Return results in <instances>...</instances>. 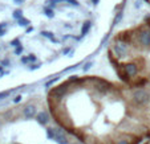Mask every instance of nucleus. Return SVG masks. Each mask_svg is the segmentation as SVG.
I'll return each mask as SVG.
<instances>
[{
  "label": "nucleus",
  "mask_w": 150,
  "mask_h": 144,
  "mask_svg": "<svg viewBox=\"0 0 150 144\" xmlns=\"http://www.w3.org/2000/svg\"><path fill=\"white\" fill-rule=\"evenodd\" d=\"M134 48H136L137 50L150 52V27L145 25V24L137 27Z\"/></svg>",
  "instance_id": "f257e3e1"
},
{
  "label": "nucleus",
  "mask_w": 150,
  "mask_h": 144,
  "mask_svg": "<svg viewBox=\"0 0 150 144\" xmlns=\"http://www.w3.org/2000/svg\"><path fill=\"white\" fill-rule=\"evenodd\" d=\"M129 102L130 106L144 108L150 102V94L145 89H132L129 93Z\"/></svg>",
  "instance_id": "f03ea898"
},
{
  "label": "nucleus",
  "mask_w": 150,
  "mask_h": 144,
  "mask_svg": "<svg viewBox=\"0 0 150 144\" xmlns=\"http://www.w3.org/2000/svg\"><path fill=\"white\" fill-rule=\"evenodd\" d=\"M109 49L113 52L114 57H116L118 61H121V59L126 58V57H130L132 49H136V48H133V46L129 45L127 43H124V41H121V40H118L116 37L114 41L112 43V46Z\"/></svg>",
  "instance_id": "7ed1b4c3"
},
{
  "label": "nucleus",
  "mask_w": 150,
  "mask_h": 144,
  "mask_svg": "<svg viewBox=\"0 0 150 144\" xmlns=\"http://www.w3.org/2000/svg\"><path fill=\"white\" fill-rule=\"evenodd\" d=\"M47 136L49 140H53L57 144H69L68 132L62 127H49L47 128Z\"/></svg>",
  "instance_id": "20e7f679"
},
{
  "label": "nucleus",
  "mask_w": 150,
  "mask_h": 144,
  "mask_svg": "<svg viewBox=\"0 0 150 144\" xmlns=\"http://www.w3.org/2000/svg\"><path fill=\"white\" fill-rule=\"evenodd\" d=\"M122 70H124V73L126 74L127 78H130V79H134L139 74L138 65H137L136 62H133V61H132V62L122 64Z\"/></svg>",
  "instance_id": "39448f33"
},
{
  "label": "nucleus",
  "mask_w": 150,
  "mask_h": 144,
  "mask_svg": "<svg viewBox=\"0 0 150 144\" xmlns=\"http://www.w3.org/2000/svg\"><path fill=\"white\" fill-rule=\"evenodd\" d=\"M23 115L25 119H33L37 115V107L35 105H27L23 108Z\"/></svg>",
  "instance_id": "423d86ee"
},
{
  "label": "nucleus",
  "mask_w": 150,
  "mask_h": 144,
  "mask_svg": "<svg viewBox=\"0 0 150 144\" xmlns=\"http://www.w3.org/2000/svg\"><path fill=\"white\" fill-rule=\"evenodd\" d=\"M36 119H37V122H39L41 126H47L49 122H51V116H49L48 111H45V110L39 111L37 115H36Z\"/></svg>",
  "instance_id": "0eeeda50"
},
{
  "label": "nucleus",
  "mask_w": 150,
  "mask_h": 144,
  "mask_svg": "<svg viewBox=\"0 0 150 144\" xmlns=\"http://www.w3.org/2000/svg\"><path fill=\"white\" fill-rule=\"evenodd\" d=\"M91 28H92V21H89V20L84 21V24H82V27H81V36L88 34L89 31H91Z\"/></svg>",
  "instance_id": "6e6552de"
},
{
  "label": "nucleus",
  "mask_w": 150,
  "mask_h": 144,
  "mask_svg": "<svg viewBox=\"0 0 150 144\" xmlns=\"http://www.w3.org/2000/svg\"><path fill=\"white\" fill-rule=\"evenodd\" d=\"M40 34H41L42 37H45V38L51 40L52 43H59V40H56V38H54V34L52 33V32H48V31H42V32H41V33H40Z\"/></svg>",
  "instance_id": "1a4fd4ad"
},
{
  "label": "nucleus",
  "mask_w": 150,
  "mask_h": 144,
  "mask_svg": "<svg viewBox=\"0 0 150 144\" xmlns=\"http://www.w3.org/2000/svg\"><path fill=\"white\" fill-rule=\"evenodd\" d=\"M122 17H124V12H117V15H116V17H114V20H113V27L114 25H118L120 23H121V20H122Z\"/></svg>",
  "instance_id": "9d476101"
},
{
  "label": "nucleus",
  "mask_w": 150,
  "mask_h": 144,
  "mask_svg": "<svg viewBox=\"0 0 150 144\" xmlns=\"http://www.w3.org/2000/svg\"><path fill=\"white\" fill-rule=\"evenodd\" d=\"M44 13H45L47 17H49V19L54 17V11L51 8V7H45V8H44Z\"/></svg>",
  "instance_id": "9b49d317"
},
{
  "label": "nucleus",
  "mask_w": 150,
  "mask_h": 144,
  "mask_svg": "<svg viewBox=\"0 0 150 144\" xmlns=\"http://www.w3.org/2000/svg\"><path fill=\"white\" fill-rule=\"evenodd\" d=\"M17 23H19V25L20 27H27V28H28L29 27V20L28 19H25V17H23V19H20V20H17Z\"/></svg>",
  "instance_id": "f8f14e48"
},
{
  "label": "nucleus",
  "mask_w": 150,
  "mask_h": 144,
  "mask_svg": "<svg viewBox=\"0 0 150 144\" xmlns=\"http://www.w3.org/2000/svg\"><path fill=\"white\" fill-rule=\"evenodd\" d=\"M13 19H16V20H20V19H23V11L21 9H16V11H13Z\"/></svg>",
  "instance_id": "ddd939ff"
},
{
  "label": "nucleus",
  "mask_w": 150,
  "mask_h": 144,
  "mask_svg": "<svg viewBox=\"0 0 150 144\" xmlns=\"http://www.w3.org/2000/svg\"><path fill=\"white\" fill-rule=\"evenodd\" d=\"M59 79H60V77H56V78H52V79H49V81L45 83V87H47V89H49L52 85H54V83H56V82L59 81Z\"/></svg>",
  "instance_id": "4468645a"
},
{
  "label": "nucleus",
  "mask_w": 150,
  "mask_h": 144,
  "mask_svg": "<svg viewBox=\"0 0 150 144\" xmlns=\"http://www.w3.org/2000/svg\"><path fill=\"white\" fill-rule=\"evenodd\" d=\"M64 1H67V0H49L48 3L51 4V7H53V8H54V7H56L57 4H60V3H64Z\"/></svg>",
  "instance_id": "2eb2a0df"
},
{
  "label": "nucleus",
  "mask_w": 150,
  "mask_h": 144,
  "mask_svg": "<svg viewBox=\"0 0 150 144\" xmlns=\"http://www.w3.org/2000/svg\"><path fill=\"white\" fill-rule=\"evenodd\" d=\"M92 66H93V62H92V61H91V62H86L84 66H82V71H88Z\"/></svg>",
  "instance_id": "dca6fc26"
},
{
  "label": "nucleus",
  "mask_w": 150,
  "mask_h": 144,
  "mask_svg": "<svg viewBox=\"0 0 150 144\" xmlns=\"http://www.w3.org/2000/svg\"><path fill=\"white\" fill-rule=\"evenodd\" d=\"M9 44H11V46H15V48H17V46H20V45H21V44H20V40H19V38H15V40H12V41H11V43H9Z\"/></svg>",
  "instance_id": "f3484780"
},
{
  "label": "nucleus",
  "mask_w": 150,
  "mask_h": 144,
  "mask_svg": "<svg viewBox=\"0 0 150 144\" xmlns=\"http://www.w3.org/2000/svg\"><path fill=\"white\" fill-rule=\"evenodd\" d=\"M36 59H37V57L35 56V54H29V56H27V61H28V62H36Z\"/></svg>",
  "instance_id": "a211bd4d"
},
{
  "label": "nucleus",
  "mask_w": 150,
  "mask_h": 144,
  "mask_svg": "<svg viewBox=\"0 0 150 144\" xmlns=\"http://www.w3.org/2000/svg\"><path fill=\"white\" fill-rule=\"evenodd\" d=\"M23 50H24V48H23L21 45L17 46V48H15V54H16V56H19V54L23 53Z\"/></svg>",
  "instance_id": "6ab92c4d"
},
{
  "label": "nucleus",
  "mask_w": 150,
  "mask_h": 144,
  "mask_svg": "<svg viewBox=\"0 0 150 144\" xmlns=\"http://www.w3.org/2000/svg\"><path fill=\"white\" fill-rule=\"evenodd\" d=\"M11 94V91H1L0 93V99H4V98H7V96Z\"/></svg>",
  "instance_id": "aec40b11"
},
{
  "label": "nucleus",
  "mask_w": 150,
  "mask_h": 144,
  "mask_svg": "<svg viewBox=\"0 0 150 144\" xmlns=\"http://www.w3.org/2000/svg\"><path fill=\"white\" fill-rule=\"evenodd\" d=\"M67 1H68L71 6H74V7H79L80 6V3L77 1V0H67Z\"/></svg>",
  "instance_id": "412c9836"
},
{
  "label": "nucleus",
  "mask_w": 150,
  "mask_h": 144,
  "mask_svg": "<svg viewBox=\"0 0 150 144\" xmlns=\"http://www.w3.org/2000/svg\"><path fill=\"white\" fill-rule=\"evenodd\" d=\"M79 65H80V64H76V65H72V66H69V68L64 69V73H67V71H69V70H73V69H76Z\"/></svg>",
  "instance_id": "4be33fe9"
},
{
  "label": "nucleus",
  "mask_w": 150,
  "mask_h": 144,
  "mask_svg": "<svg viewBox=\"0 0 150 144\" xmlns=\"http://www.w3.org/2000/svg\"><path fill=\"white\" fill-rule=\"evenodd\" d=\"M39 68H40V65H37V64H33V65L31 64V66H29V70H36V69H39Z\"/></svg>",
  "instance_id": "5701e85b"
},
{
  "label": "nucleus",
  "mask_w": 150,
  "mask_h": 144,
  "mask_svg": "<svg viewBox=\"0 0 150 144\" xmlns=\"http://www.w3.org/2000/svg\"><path fill=\"white\" fill-rule=\"evenodd\" d=\"M19 102H21V95H16L13 98V103H19Z\"/></svg>",
  "instance_id": "b1692460"
},
{
  "label": "nucleus",
  "mask_w": 150,
  "mask_h": 144,
  "mask_svg": "<svg viewBox=\"0 0 150 144\" xmlns=\"http://www.w3.org/2000/svg\"><path fill=\"white\" fill-rule=\"evenodd\" d=\"M141 6H142V1H141V0H136V4H134V7H136V8H139Z\"/></svg>",
  "instance_id": "393cba45"
},
{
  "label": "nucleus",
  "mask_w": 150,
  "mask_h": 144,
  "mask_svg": "<svg viewBox=\"0 0 150 144\" xmlns=\"http://www.w3.org/2000/svg\"><path fill=\"white\" fill-rule=\"evenodd\" d=\"M6 28H7V24L6 23H1V24H0V31H4Z\"/></svg>",
  "instance_id": "a878e982"
},
{
  "label": "nucleus",
  "mask_w": 150,
  "mask_h": 144,
  "mask_svg": "<svg viewBox=\"0 0 150 144\" xmlns=\"http://www.w3.org/2000/svg\"><path fill=\"white\" fill-rule=\"evenodd\" d=\"M7 65H9V61L8 59H4L3 62H1V66H7Z\"/></svg>",
  "instance_id": "bb28decb"
},
{
  "label": "nucleus",
  "mask_w": 150,
  "mask_h": 144,
  "mask_svg": "<svg viewBox=\"0 0 150 144\" xmlns=\"http://www.w3.org/2000/svg\"><path fill=\"white\" fill-rule=\"evenodd\" d=\"M31 32H33V27L29 25L28 28H27V33H31Z\"/></svg>",
  "instance_id": "cd10ccee"
},
{
  "label": "nucleus",
  "mask_w": 150,
  "mask_h": 144,
  "mask_svg": "<svg viewBox=\"0 0 150 144\" xmlns=\"http://www.w3.org/2000/svg\"><path fill=\"white\" fill-rule=\"evenodd\" d=\"M69 50H71V48H65L64 50H62V54H68V53H69Z\"/></svg>",
  "instance_id": "c85d7f7f"
},
{
  "label": "nucleus",
  "mask_w": 150,
  "mask_h": 144,
  "mask_svg": "<svg viewBox=\"0 0 150 144\" xmlns=\"http://www.w3.org/2000/svg\"><path fill=\"white\" fill-rule=\"evenodd\" d=\"M21 62H23V64H28V61H27V57H21Z\"/></svg>",
  "instance_id": "c756f323"
},
{
  "label": "nucleus",
  "mask_w": 150,
  "mask_h": 144,
  "mask_svg": "<svg viewBox=\"0 0 150 144\" xmlns=\"http://www.w3.org/2000/svg\"><path fill=\"white\" fill-rule=\"evenodd\" d=\"M15 3H16V4H23L24 0H15Z\"/></svg>",
  "instance_id": "7c9ffc66"
},
{
  "label": "nucleus",
  "mask_w": 150,
  "mask_h": 144,
  "mask_svg": "<svg viewBox=\"0 0 150 144\" xmlns=\"http://www.w3.org/2000/svg\"><path fill=\"white\" fill-rule=\"evenodd\" d=\"M4 34H6V29H4V31H0V37L4 36Z\"/></svg>",
  "instance_id": "2f4dec72"
},
{
  "label": "nucleus",
  "mask_w": 150,
  "mask_h": 144,
  "mask_svg": "<svg viewBox=\"0 0 150 144\" xmlns=\"http://www.w3.org/2000/svg\"><path fill=\"white\" fill-rule=\"evenodd\" d=\"M1 70H3V68H1V66H0V71H1Z\"/></svg>",
  "instance_id": "473e14b6"
},
{
  "label": "nucleus",
  "mask_w": 150,
  "mask_h": 144,
  "mask_svg": "<svg viewBox=\"0 0 150 144\" xmlns=\"http://www.w3.org/2000/svg\"><path fill=\"white\" fill-rule=\"evenodd\" d=\"M73 144H82V143H73Z\"/></svg>",
  "instance_id": "72a5a7b5"
},
{
  "label": "nucleus",
  "mask_w": 150,
  "mask_h": 144,
  "mask_svg": "<svg viewBox=\"0 0 150 144\" xmlns=\"http://www.w3.org/2000/svg\"><path fill=\"white\" fill-rule=\"evenodd\" d=\"M145 1H149V3H150V0H145Z\"/></svg>",
  "instance_id": "f704fd0d"
},
{
  "label": "nucleus",
  "mask_w": 150,
  "mask_h": 144,
  "mask_svg": "<svg viewBox=\"0 0 150 144\" xmlns=\"http://www.w3.org/2000/svg\"><path fill=\"white\" fill-rule=\"evenodd\" d=\"M149 81H150V77H149Z\"/></svg>",
  "instance_id": "c9c22d12"
}]
</instances>
